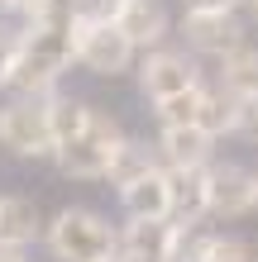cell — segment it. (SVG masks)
I'll use <instances>...</instances> for the list:
<instances>
[{
	"instance_id": "44dd1931",
	"label": "cell",
	"mask_w": 258,
	"mask_h": 262,
	"mask_svg": "<svg viewBox=\"0 0 258 262\" xmlns=\"http://www.w3.org/2000/svg\"><path fill=\"white\" fill-rule=\"evenodd\" d=\"M0 262H29L24 248H10V243H0Z\"/></svg>"
},
{
	"instance_id": "ffe728a7",
	"label": "cell",
	"mask_w": 258,
	"mask_h": 262,
	"mask_svg": "<svg viewBox=\"0 0 258 262\" xmlns=\"http://www.w3.org/2000/svg\"><path fill=\"white\" fill-rule=\"evenodd\" d=\"M187 10H239V0H182Z\"/></svg>"
},
{
	"instance_id": "7a4b0ae2",
	"label": "cell",
	"mask_w": 258,
	"mask_h": 262,
	"mask_svg": "<svg viewBox=\"0 0 258 262\" xmlns=\"http://www.w3.org/2000/svg\"><path fill=\"white\" fill-rule=\"evenodd\" d=\"M120 143H125V129H120L105 110L91 105V110H86V129L72 134L67 143H57L53 158H57V167H63L67 177H77V181H101V177H110V162H115Z\"/></svg>"
},
{
	"instance_id": "d6986e66",
	"label": "cell",
	"mask_w": 258,
	"mask_h": 262,
	"mask_svg": "<svg viewBox=\"0 0 258 262\" xmlns=\"http://www.w3.org/2000/svg\"><path fill=\"white\" fill-rule=\"evenodd\" d=\"M239 138H249V143H258V96L253 100H239Z\"/></svg>"
},
{
	"instance_id": "d4e9b609",
	"label": "cell",
	"mask_w": 258,
	"mask_h": 262,
	"mask_svg": "<svg viewBox=\"0 0 258 262\" xmlns=\"http://www.w3.org/2000/svg\"><path fill=\"white\" fill-rule=\"evenodd\" d=\"M253 214H258V191H253Z\"/></svg>"
},
{
	"instance_id": "8992f818",
	"label": "cell",
	"mask_w": 258,
	"mask_h": 262,
	"mask_svg": "<svg viewBox=\"0 0 258 262\" xmlns=\"http://www.w3.org/2000/svg\"><path fill=\"white\" fill-rule=\"evenodd\" d=\"M201 86V72L187 53H172V48H158L139 62V91L148 100H168V96H182V91H196Z\"/></svg>"
},
{
	"instance_id": "6da1fadb",
	"label": "cell",
	"mask_w": 258,
	"mask_h": 262,
	"mask_svg": "<svg viewBox=\"0 0 258 262\" xmlns=\"http://www.w3.org/2000/svg\"><path fill=\"white\" fill-rule=\"evenodd\" d=\"M43 238H48V253L57 262H115L120 257V229H110L105 214L86 205L57 210Z\"/></svg>"
},
{
	"instance_id": "277c9868",
	"label": "cell",
	"mask_w": 258,
	"mask_h": 262,
	"mask_svg": "<svg viewBox=\"0 0 258 262\" xmlns=\"http://www.w3.org/2000/svg\"><path fill=\"white\" fill-rule=\"evenodd\" d=\"M134 43L115 29V19H77V62L96 76H120L134 67Z\"/></svg>"
},
{
	"instance_id": "9a60e30c",
	"label": "cell",
	"mask_w": 258,
	"mask_h": 262,
	"mask_svg": "<svg viewBox=\"0 0 258 262\" xmlns=\"http://www.w3.org/2000/svg\"><path fill=\"white\" fill-rule=\"evenodd\" d=\"M210 138H220V134H234L239 129V96L234 91H225V86H206V96H201V119H196Z\"/></svg>"
},
{
	"instance_id": "7402d4cb",
	"label": "cell",
	"mask_w": 258,
	"mask_h": 262,
	"mask_svg": "<svg viewBox=\"0 0 258 262\" xmlns=\"http://www.w3.org/2000/svg\"><path fill=\"white\" fill-rule=\"evenodd\" d=\"M115 262H163V257H144V253H120Z\"/></svg>"
},
{
	"instance_id": "ba28073f",
	"label": "cell",
	"mask_w": 258,
	"mask_h": 262,
	"mask_svg": "<svg viewBox=\"0 0 258 262\" xmlns=\"http://www.w3.org/2000/svg\"><path fill=\"white\" fill-rule=\"evenodd\" d=\"M115 29L139 53H158L163 38H168V29H172V19H168V10H163V0H120Z\"/></svg>"
},
{
	"instance_id": "e0dca14e",
	"label": "cell",
	"mask_w": 258,
	"mask_h": 262,
	"mask_svg": "<svg viewBox=\"0 0 258 262\" xmlns=\"http://www.w3.org/2000/svg\"><path fill=\"white\" fill-rule=\"evenodd\" d=\"M201 96H206V86L158 100L153 110H158V119H163V129H187V124H196V119H201Z\"/></svg>"
},
{
	"instance_id": "cb8c5ba5",
	"label": "cell",
	"mask_w": 258,
	"mask_h": 262,
	"mask_svg": "<svg viewBox=\"0 0 258 262\" xmlns=\"http://www.w3.org/2000/svg\"><path fill=\"white\" fill-rule=\"evenodd\" d=\"M249 5H253V19H258V0H249Z\"/></svg>"
},
{
	"instance_id": "603a6c76",
	"label": "cell",
	"mask_w": 258,
	"mask_h": 262,
	"mask_svg": "<svg viewBox=\"0 0 258 262\" xmlns=\"http://www.w3.org/2000/svg\"><path fill=\"white\" fill-rule=\"evenodd\" d=\"M10 5H14V0H0V10H10Z\"/></svg>"
},
{
	"instance_id": "2e32d148",
	"label": "cell",
	"mask_w": 258,
	"mask_h": 262,
	"mask_svg": "<svg viewBox=\"0 0 258 262\" xmlns=\"http://www.w3.org/2000/svg\"><path fill=\"white\" fill-rule=\"evenodd\" d=\"M220 86L234 91L239 100H253L258 96V48H239L230 57H220Z\"/></svg>"
},
{
	"instance_id": "5b68a950",
	"label": "cell",
	"mask_w": 258,
	"mask_h": 262,
	"mask_svg": "<svg viewBox=\"0 0 258 262\" xmlns=\"http://www.w3.org/2000/svg\"><path fill=\"white\" fill-rule=\"evenodd\" d=\"M182 38L196 53L230 57L244 48V19H239V10H187L182 14Z\"/></svg>"
},
{
	"instance_id": "9c48e42d",
	"label": "cell",
	"mask_w": 258,
	"mask_h": 262,
	"mask_svg": "<svg viewBox=\"0 0 258 262\" xmlns=\"http://www.w3.org/2000/svg\"><path fill=\"white\" fill-rule=\"evenodd\" d=\"M158 162L168 172H187V167H215L210 152H215V138H210L201 124H187V129H163L158 134Z\"/></svg>"
},
{
	"instance_id": "7c38bea8",
	"label": "cell",
	"mask_w": 258,
	"mask_h": 262,
	"mask_svg": "<svg viewBox=\"0 0 258 262\" xmlns=\"http://www.w3.org/2000/svg\"><path fill=\"white\" fill-rule=\"evenodd\" d=\"M38 234H48L43 229V214L29 195H0V243H10V248H29Z\"/></svg>"
},
{
	"instance_id": "ac0fdd59",
	"label": "cell",
	"mask_w": 258,
	"mask_h": 262,
	"mask_svg": "<svg viewBox=\"0 0 258 262\" xmlns=\"http://www.w3.org/2000/svg\"><path fill=\"white\" fill-rule=\"evenodd\" d=\"M206 262H258V248L234 238V234H215L210 248H206Z\"/></svg>"
},
{
	"instance_id": "4fadbf2b",
	"label": "cell",
	"mask_w": 258,
	"mask_h": 262,
	"mask_svg": "<svg viewBox=\"0 0 258 262\" xmlns=\"http://www.w3.org/2000/svg\"><path fill=\"white\" fill-rule=\"evenodd\" d=\"M172 238H177V220H129L120 229V253H144L168 262Z\"/></svg>"
},
{
	"instance_id": "8fae6325",
	"label": "cell",
	"mask_w": 258,
	"mask_h": 262,
	"mask_svg": "<svg viewBox=\"0 0 258 262\" xmlns=\"http://www.w3.org/2000/svg\"><path fill=\"white\" fill-rule=\"evenodd\" d=\"M172 186V220L177 224H201L210 220L206 200H210V167H187V172H168Z\"/></svg>"
},
{
	"instance_id": "52a82bcc",
	"label": "cell",
	"mask_w": 258,
	"mask_h": 262,
	"mask_svg": "<svg viewBox=\"0 0 258 262\" xmlns=\"http://www.w3.org/2000/svg\"><path fill=\"white\" fill-rule=\"evenodd\" d=\"M253 191H258V172H249L239 162H215L210 167L206 214L210 220H244V214H253Z\"/></svg>"
},
{
	"instance_id": "3957f363",
	"label": "cell",
	"mask_w": 258,
	"mask_h": 262,
	"mask_svg": "<svg viewBox=\"0 0 258 262\" xmlns=\"http://www.w3.org/2000/svg\"><path fill=\"white\" fill-rule=\"evenodd\" d=\"M48 100H10L5 110H0V143H5L14 158H53L57 152Z\"/></svg>"
},
{
	"instance_id": "5bb4252c",
	"label": "cell",
	"mask_w": 258,
	"mask_h": 262,
	"mask_svg": "<svg viewBox=\"0 0 258 262\" xmlns=\"http://www.w3.org/2000/svg\"><path fill=\"white\" fill-rule=\"evenodd\" d=\"M158 148H148V143H139V138H125L120 143V152H115V162H110V186L115 191H125V186H134V181H144L148 172H158Z\"/></svg>"
},
{
	"instance_id": "30bf717a",
	"label": "cell",
	"mask_w": 258,
	"mask_h": 262,
	"mask_svg": "<svg viewBox=\"0 0 258 262\" xmlns=\"http://www.w3.org/2000/svg\"><path fill=\"white\" fill-rule=\"evenodd\" d=\"M125 220H172V186H168V167L148 172L144 181L120 191Z\"/></svg>"
}]
</instances>
